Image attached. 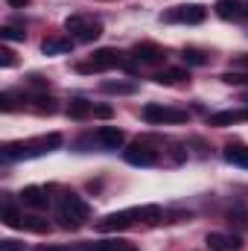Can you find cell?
<instances>
[{"mask_svg":"<svg viewBox=\"0 0 248 251\" xmlns=\"http://www.w3.org/2000/svg\"><path fill=\"white\" fill-rule=\"evenodd\" d=\"M216 15L222 21H243L246 15V0H216Z\"/></svg>","mask_w":248,"mask_h":251,"instance_id":"12","label":"cell"},{"mask_svg":"<svg viewBox=\"0 0 248 251\" xmlns=\"http://www.w3.org/2000/svg\"><path fill=\"white\" fill-rule=\"evenodd\" d=\"M21 228H24V231H32V234H47V231H50V222L41 219V216H24Z\"/></svg>","mask_w":248,"mask_h":251,"instance_id":"19","label":"cell"},{"mask_svg":"<svg viewBox=\"0 0 248 251\" xmlns=\"http://www.w3.org/2000/svg\"><path fill=\"white\" fill-rule=\"evenodd\" d=\"M204 243H207L210 251H240V246H243V240H240L237 234H219V231L207 234Z\"/></svg>","mask_w":248,"mask_h":251,"instance_id":"9","label":"cell"},{"mask_svg":"<svg viewBox=\"0 0 248 251\" xmlns=\"http://www.w3.org/2000/svg\"><path fill=\"white\" fill-rule=\"evenodd\" d=\"M32 102H35V111H38V114H56V111H59V105H56V100H53V97L35 94V97H32Z\"/></svg>","mask_w":248,"mask_h":251,"instance_id":"21","label":"cell"},{"mask_svg":"<svg viewBox=\"0 0 248 251\" xmlns=\"http://www.w3.org/2000/svg\"><path fill=\"white\" fill-rule=\"evenodd\" d=\"M111 67H125L123 56H120L114 47H102V50H97L88 64H76L79 73H99V70H111Z\"/></svg>","mask_w":248,"mask_h":251,"instance_id":"3","label":"cell"},{"mask_svg":"<svg viewBox=\"0 0 248 251\" xmlns=\"http://www.w3.org/2000/svg\"><path fill=\"white\" fill-rule=\"evenodd\" d=\"M56 219H59V228H64V231H79L91 219V207L82 196L64 193L59 199V207H56Z\"/></svg>","mask_w":248,"mask_h":251,"instance_id":"1","label":"cell"},{"mask_svg":"<svg viewBox=\"0 0 248 251\" xmlns=\"http://www.w3.org/2000/svg\"><path fill=\"white\" fill-rule=\"evenodd\" d=\"M181 59H184L187 67H204V64L210 62L207 53H204V50H196V47H187L184 53H181Z\"/></svg>","mask_w":248,"mask_h":251,"instance_id":"18","label":"cell"},{"mask_svg":"<svg viewBox=\"0 0 248 251\" xmlns=\"http://www.w3.org/2000/svg\"><path fill=\"white\" fill-rule=\"evenodd\" d=\"M225 85H248V70H228L219 76Z\"/></svg>","mask_w":248,"mask_h":251,"instance_id":"24","label":"cell"},{"mask_svg":"<svg viewBox=\"0 0 248 251\" xmlns=\"http://www.w3.org/2000/svg\"><path fill=\"white\" fill-rule=\"evenodd\" d=\"M21 222H24V213H18V207H12V204H3V225L21 228Z\"/></svg>","mask_w":248,"mask_h":251,"instance_id":"23","label":"cell"},{"mask_svg":"<svg viewBox=\"0 0 248 251\" xmlns=\"http://www.w3.org/2000/svg\"><path fill=\"white\" fill-rule=\"evenodd\" d=\"M204 18H207V9L201 3L175 6V9H170V12L161 15V21H167V24H204Z\"/></svg>","mask_w":248,"mask_h":251,"instance_id":"5","label":"cell"},{"mask_svg":"<svg viewBox=\"0 0 248 251\" xmlns=\"http://www.w3.org/2000/svg\"><path fill=\"white\" fill-rule=\"evenodd\" d=\"M222 155H225L228 164H234V167H246L248 170V146H243V143H228Z\"/></svg>","mask_w":248,"mask_h":251,"instance_id":"15","label":"cell"},{"mask_svg":"<svg viewBox=\"0 0 248 251\" xmlns=\"http://www.w3.org/2000/svg\"><path fill=\"white\" fill-rule=\"evenodd\" d=\"M125 164H131V167H155L158 161H161V155H158V149H152L149 143H134V146H128L123 152Z\"/></svg>","mask_w":248,"mask_h":251,"instance_id":"6","label":"cell"},{"mask_svg":"<svg viewBox=\"0 0 248 251\" xmlns=\"http://www.w3.org/2000/svg\"><path fill=\"white\" fill-rule=\"evenodd\" d=\"M240 120H248V108L246 111H216V114H210L207 117V126H234L240 123Z\"/></svg>","mask_w":248,"mask_h":251,"instance_id":"14","label":"cell"},{"mask_svg":"<svg viewBox=\"0 0 248 251\" xmlns=\"http://www.w3.org/2000/svg\"><path fill=\"white\" fill-rule=\"evenodd\" d=\"M187 79H190V70H187V67H167V70H161V73L155 76L158 85H181Z\"/></svg>","mask_w":248,"mask_h":251,"instance_id":"13","label":"cell"},{"mask_svg":"<svg viewBox=\"0 0 248 251\" xmlns=\"http://www.w3.org/2000/svg\"><path fill=\"white\" fill-rule=\"evenodd\" d=\"M21 201L26 204V207H32V210H47V204H50V196H47V190L44 187H24L21 193Z\"/></svg>","mask_w":248,"mask_h":251,"instance_id":"10","label":"cell"},{"mask_svg":"<svg viewBox=\"0 0 248 251\" xmlns=\"http://www.w3.org/2000/svg\"><path fill=\"white\" fill-rule=\"evenodd\" d=\"M99 91H102V94H134L137 85H134V82H102Z\"/></svg>","mask_w":248,"mask_h":251,"instance_id":"20","label":"cell"},{"mask_svg":"<svg viewBox=\"0 0 248 251\" xmlns=\"http://www.w3.org/2000/svg\"><path fill=\"white\" fill-rule=\"evenodd\" d=\"M88 251H137V249L131 243H120L117 240V243H97V246H91Z\"/></svg>","mask_w":248,"mask_h":251,"instance_id":"25","label":"cell"},{"mask_svg":"<svg viewBox=\"0 0 248 251\" xmlns=\"http://www.w3.org/2000/svg\"><path fill=\"white\" fill-rule=\"evenodd\" d=\"M0 251H26V249H24V243H18V240H3V243H0Z\"/></svg>","mask_w":248,"mask_h":251,"instance_id":"27","label":"cell"},{"mask_svg":"<svg viewBox=\"0 0 248 251\" xmlns=\"http://www.w3.org/2000/svg\"><path fill=\"white\" fill-rule=\"evenodd\" d=\"M94 114H97L99 120H108V117L114 114V108H111V105H94Z\"/></svg>","mask_w":248,"mask_h":251,"instance_id":"28","label":"cell"},{"mask_svg":"<svg viewBox=\"0 0 248 251\" xmlns=\"http://www.w3.org/2000/svg\"><path fill=\"white\" fill-rule=\"evenodd\" d=\"M0 64H3V67H12V64H15V53H12L9 47H0Z\"/></svg>","mask_w":248,"mask_h":251,"instance_id":"26","label":"cell"},{"mask_svg":"<svg viewBox=\"0 0 248 251\" xmlns=\"http://www.w3.org/2000/svg\"><path fill=\"white\" fill-rule=\"evenodd\" d=\"M29 82H32V85H35V88H44V85H47V82H44V79H41V76H38V73H32V76H29Z\"/></svg>","mask_w":248,"mask_h":251,"instance_id":"30","label":"cell"},{"mask_svg":"<svg viewBox=\"0 0 248 251\" xmlns=\"http://www.w3.org/2000/svg\"><path fill=\"white\" fill-rule=\"evenodd\" d=\"M143 120L152 126H161V123H187V111L181 108H167V105H158V102H149V105H143Z\"/></svg>","mask_w":248,"mask_h":251,"instance_id":"4","label":"cell"},{"mask_svg":"<svg viewBox=\"0 0 248 251\" xmlns=\"http://www.w3.org/2000/svg\"><path fill=\"white\" fill-rule=\"evenodd\" d=\"M131 56H134L140 64H161L164 59H167V53H164L158 44H152V41H140V44H134V47H131Z\"/></svg>","mask_w":248,"mask_h":251,"instance_id":"8","label":"cell"},{"mask_svg":"<svg viewBox=\"0 0 248 251\" xmlns=\"http://www.w3.org/2000/svg\"><path fill=\"white\" fill-rule=\"evenodd\" d=\"M97 143H99L102 149H120L125 143V131L117 128V126H102V128L97 131Z\"/></svg>","mask_w":248,"mask_h":251,"instance_id":"11","label":"cell"},{"mask_svg":"<svg viewBox=\"0 0 248 251\" xmlns=\"http://www.w3.org/2000/svg\"><path fill=\"white\" fill-rule=\"evenodd\" d=\"M0 38H3V41H24V38H26V32H24V26H21V24H9V26H3V29H0Z\"/></svg>","mask_w":248,"mask_h":251,"instance_id":"22","label":"cell"},{"mask_svg":"<svg viewBox=\"0 0 248 251\" xmlns=\"http://www.w3.org/2000/svg\"><path fill=\"white\" fill-rule=\"evenodd\" d=\"M88 114H94V105H91L88 100H82V97L70 100V105H67V117H70V120H85Z\"/></svg>","mask_w":248,"mask_h":251,"instance_id":"17","label":"cell"},{"mask_svg":"<svg viewBox=\"0 0 248 251\" xmlns=\"http://www.w3.org/2000/svg\"><path fill=\"white\" fill-rule=\"evenodd\" d=\"M35 251H70V249H64V246H41V249H35Z\"/></svg>","mask_w":248,"mask_h":251,"instance_id":"31","label":"cell"},{"mask_svg":"<svg viewBox=\"0 0 248 251\" xmlns=\"http://www.w3.org/2000/svg\"><path fill=\"white\" fill-rule=\"evenodd\" d=\"M64 29L73 32V38L82 41V44H91V41H97L102 35V24L97 18H85V15H70L64 21Z\"/></svg>","mask_w":248,"mask_h":251,"instance_id":"2","label":"cell"},{"mask_svg":"<svg viewBox=\"0 0 248 251\" xmlns=\"http://www.w3.org/2000/svg\"><path fill=\"white\" fill-rule=\"evenodd\" d=\"M70 50H73L70 38H44L41 41V53L44 56H62V53H70Z\"/></svg>","mask_w":248,"mask_h":251,"instance_id":"16","label":"cell"},{"mask_svg":"<svg viewBox=\"0 0 248 251\" xmlns=\"http://www.w3.org/2000/svg\"><path fill=\"white\" fill-rule=\"evenodd\" d=\"M134 216H137V210L108 213V216H102V219L97 222V231H99V234H114V231H125V228H131V225H134Z\"/></svg>","mask_w":248,"mask_h":251,"instance_id":"7","label":"cell"},{"mask_svg":"<svg viewBox=\"0 0 248 251\" xmlns=\"http://www.w3.org/2000/svg\"><path fill=\"white\" fill-rule=\"evenodd\" d=\"M234 70H248V53H240L234 59Z\"/></svg>","mask_w":248,"mask_h":251,"instance_id":"29","label":"cell"},{"mask_svg":"<svg viewBox=\"0 0 248 251\" xmlns=\"http://www.w3.org/2000/svg\"><path fill=\"white\" fill-rule=\"evenodd\" d=\"M29 0H9V6H15V9H21V6H26Z\"/></svg>","mask_w":248,"mask_h":251,"instance_id":"32","label":"cell"}]
</instances>
